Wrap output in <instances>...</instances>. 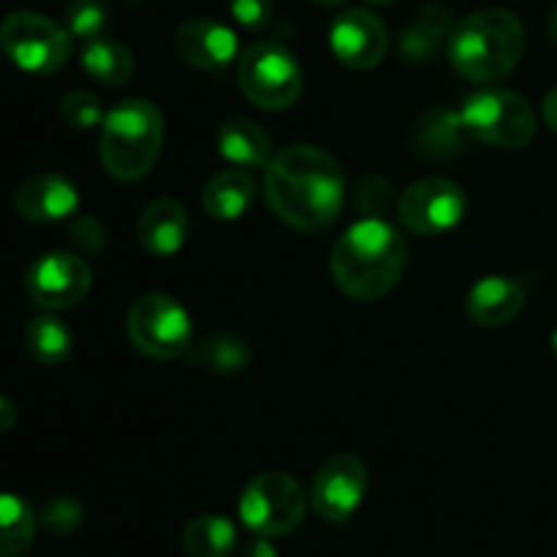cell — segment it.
<instances>
[{
    "label": "cell",
    "mask_w": 557,
    "mask_h": 557,
    "mask_svg": "<svg viewBox=\"0 0 557 557\" xmlns=\"http://www.w3.org/2000/svg\"><path fill=\"white\" fill-rule=\"evenodd\" d=\"M188 557H228L237 549V525L223 515H201L183 531Z\"/></svg>",
    "instance_id": "ffe728a7"
},
{
    "label": "cell",
    "mask_w": 557,
    "mask_h": 557,
    "mask_svg": "<svg viewBox=\"0 0 557 557\" xmlns=\"http://www.w3.org/2000/svg\"><path fill=\"white\" fill-rule=\"evenodd\" d=\"M71 243L79 245L82 250H98L103 245V228L92 218H79L71 226Z\"/></svg>",
    "instance_id": "d6a6232c"
},
{
    "label": "cell",
    "mask_w": 557,
    "mask_h": 557,
    "mask_svg": "<svg viewBox=\"0 0 557 557\" xmlns=\"http://www.w3.org/2000/svg\"><path fill=\"white\" fill-rule=\"evenodd\" d=\"M354 207L364 218H384L392 207V185L381 174H362L354 188Z\"/></svg>",
    "instance_id": "f1b7e54d"
},
{
    "label": "cell",
    "mask_w": 557,
    "mask_h": 557,
    "mask_svg": "<svg viewBox=\"0 0 557 557\" xmlns=\"http://www.w3.org/2000/svg\"><path fill=\"white\" fill-rule=\"evenodd\" d=\"M256 199V185L245 169H223L205 185L201 205L218 221H237Z\"/></svg>",
    "instance_id": "ac0fdd59"
},
{
    "label": "cell",
    "mask_w": 557,
    "mask_h": 557,
    "mask_svg": "<svg viewBox=\"0 0 557 557\" xmlns=\"http://www.w3.org/2000/svg\"><path fill=\"white\" fill-rule=\"evenodd\" d=\"M466 190L446 177H424L403 190L397 201V215L408 232L419 237L446 234L466 218Z\"/></svg>",
    "instance_id": "30bf717a"
},
{
    "label": "cell",
    "mask_w": 557,
    "mask_h": 557,
    "mask_svg": "<svg viewBox=\"0 0 557 557\" xmlns=\"http://www.w3.org/2000/svg\"><path fill=\"white\" fill-rule=\"evenodd\" d=\"M237 79L248 101L261 109H286L302 92V69L286 47L275 41H259L239 58Z\"/></svg>",
    "instance_id": "9c48e42d"
},
{
    "label": "cell",
    "mask_w": 557,
    "mask_h": 557,
    "mask_svg": "<svg viewBox=\"0 0 557 557\" xmlns=\"http://www.w3.org/2000/svg\"><path fill=\"white\" fill-rule=\"evenodd\" d=\"M228 5L245 30H264L275 14V0H228Z\"/></svg>",
    "instance_id": "4dcf8cb0"
},
{
    "label": "cell",
    "mask_w": 557,
    "mask_h": 557,
    "mask_svg": "<svg viewBox=\"0 0 557 557\" xmlns=\"http://www.w3.org/2000/svg\"><path fill=\"white\" fill-rule=\"evenodd\" d=\"M128 337L145 357L166 362L194 348V324L174 297L145 294L128 310Z\"/></svg>",
    "instance_id": "ba28073f"
},
{
    "label": "cell",
    "mask_w": 557,
    "mask_h": 557,
    "mask_svg": "<svg viewBox=\"0 0 557 557\" xmlns=\"http://www.w3.org/2000/svg\"><path fill=\"white\" fill-rule=\"evenodd\" d=\"M239 557H277V549H275V544L270 542V539L259 536L256 542H250L248 547L243 549V555H239Z\"/></svg>",
    "instance_id": "836d02e7"
},
{
    "label": "cell",
    "mask_w": 557,
    "mask_h": 557,
    "mask_svg": "<svg viewBox=\"0 0 557 557\" xmlns=\"http://www.w3.org/2000/svg\"><path fill=\"white\" fill-rule=\"evenodd\" d=\"M0 49L30 74H54L71 58V33L36 11H14L0 22Z\"/></svg>",
    "instance_id": "52a82bcc"
},
{
    "label": "cell",
    "mask_w": 557,
    "mask_h": 557,
    "mask_svg": "<svg viewBox=\"0 0 557 557\" xmlns=\"http://www.w3.org/2000/svg\"><path fill=\"white\" fill-rule=\"evenodd\" d=\"M188 354L190 362L221 375L243 373L250 364L248 343L237 335H212L201 341L196 348H190Z\"/></svg>",
    "instance_id": "cb8c5ba5"
},
{
    "label": "cell",
    "mask_w": 557,
    "mask_h": 557,
    "mask_svg": "<svg viewBox=\"0 0 557 557\" xmlns=\"http://www.w3.org/2000/svg\"><path fill=\"white\" fill-rule=\"evenodd\" d=\"M468 131L462 125L460 112L451 109H435L419 123L417 147L430 158H451L466 147Z\"/></svg>",
    "instance_id": "44dd1931"
},
{
    "label": "cell",
    "mask_w": 557,
    "mask_h": 557,
    "mask_svg": "<svg viewBox=\"0 0 557 557\" xmlns=\"http://www.w3.org/2000/svg\"><path fill=\"white\" fill-rule=\"evenodd\" d=\"M305 493L286 471H264L250 479L239 495V520L264 539H281L297 531L305 520Z\"/></svg>",
    "instance_id": "5b68a950"
},
{
    "label": "cell",
    "mask_w": 557,
    "mask_h": 557,
    "mask_svg": "<svg viewBox=\"0 0 557 557\" xmlns=\"http://www.w3.org/2000/svg\"><path fill=\"white\" fill-rule=\"evenodd\" d=\"M101 163L112 177L139 180L156 166L163 147V117L156 103L128 98L101 123Z\"/></svg>",
    "instance_id": "277c9868"
},
{
    "label": "cell",
    "mask_w": 557,
    "mask_h": 557,
    "mask_svg": "<svg viewBox=\"0 0 557 557\" xmlns=\"http://www.w3.org/2000/svg\"><path fill=\"white\" fill-rule=\"evenodd\" d=\"M313 3H319V5H341L343 0H313Z\"/></svg>",
    "instance_id": "74e56055"
},
{
    "label": "cell",
    "mask_w": 557,
    "mask_h": 557,
    "mask_svg": "<svg viewBox=\"0 0 557 557\" xmlns=\"http://www.w3.org/2000/svg\"><path fill=\"white\" fill-rule=\"evenodd\" d=\"M468 136L484 145L517 150L536 134V114L531 103L511 90H482L460 109Z\"/></svg>",
    "instance_id": "8992f818"
},
{
    "label": "cell",
    "mask_w": 557,
    "mask_h": 557,
    "mask_svg": "<svg viewBox=\"0 0 557 557\" xmlns=\"http://www.w3.org/2000/svg\"><path fill=\"white\" fill-rule=\"evenodd\" d=\"M441 44L444 41H441L435 33H430L422 22H413L411 27L403 30L400 54L403 60H408V63H424V60H430L435 52H438Z\"/></svg>",
    "instance_id": "f546056e"
},
{
    "label": "cell",
    "mask_w": 557,
    "mask_h": 557,
    "mask_svg": "<svg viewBox=\"0 0 557 557\" xmlns=\"http://www.w3.org/2000/svg\"><path fill=\"white\" fill-rule=\"evenodd\" d=\"M134 3H141V0H134Z\"/></svg>",
    "instance_id": "60d3db41"
},
{
    "label": "cell",
    "mask_w": 557,
    "mask_h": 557,
    "mask_svg": "<svg viewBox=\"0 0 557 557\" xmlns=\"http://www.w3.org/2000/svg\"><path fill=\"white\" fill-rule=\"evenodd\" d=\"M38 517L20 495L0 493V557H20L36 539Z\"/></svg>",
    "instance_id": "7402d4cb"
},
{
    "label": "cell",
    "mask_w": 557,
    "mask_h": 557,
    "mask_svg": "<svg viewBox=\"0 0 557 557\" xmlns=\"http://www.w3.org/2000/svg\"><path fill=\"white\" fill-rule=\"evenodd\" d=\"M218 150L239 169H256L272 161L270 136L250 120H228L218 131Z\"/></svg>",
    "instance_id": "d6986e66"
},
{
    "label": "cell",
    "mask_w": 557,
    "mask_h": 557,
    "mask_svg": "<svg viewBox=\"0 0 557 557\" xmlns=\"http://www.w3.org/2000/svg\"><path fill=\"white\" fill-rule=\"evenodd\" d=\"M542 112H544V123H547L549 128H553L557 134V87H555V90L547 92Z\"/></svg>",
    "instance_id": "d590c367"
},
{
    "label": "cell",
    "mask_w": 557,
    "mask_h": 557,
    "mask_svg": "<svg viewBox=\"0 0 557 557\" xmlns=\"http://www.w3.org/2000/svg\"><path fill=\"white\" fill-rule=\"evenodd\" d=\"M188 239V212L174 199H156L139 218L141 248L158 259L177 253Z\"/></svg>",
    "instance_id": "e0dca14e"
},
{
    "label": "cell",
    "mask_w": 557,
    "mask_h": 557,
    "mask_svg": "<svg viewBox=\"0 0 557 557\" xmlns=\"http://www.w3.org/2000/svg\"><path fill=\"white\" fill-rule=\"evenodd\" d=\"M60 117L71 125V128H96L107 117V109H103L101 98L92 96L87 90H74L60 101Z\"/></svg>",
    "instance_id": "83f0119b"
},
{
    "label": "cell",
    "mask_w": 557,
    "mask_h": 557,
    "mask_svg": "<svg viewBox=\"0 0 557 557\" xmlns=\"http://www.w3.org/2000/svg\"><path fill=\"white\" fill-rule=\"evenodd\" d=\"M370 3H395V0H370Z\"/></svg>",
    "instance_id": "ab89813d"
},
{
    "label": "cell",
    "mask_w": 557,
    "mask_h": 557,
    "mask_svg": "<svg viewBox=\"0 0 557 557\" xmlns=\"http://www.w3.org/2000/svg\"><path fill=\"white\" fill-rule=\"evenodd\" d=\"M553 351H555V357H557V330L553 332Z\"/></svg>",
    "instance_id": "f35d334b"
},
{
    "label": "cell",
    "mask_w": 557,
    "mask_h": 557,
    "mask_svg": "<svg viewBox=\"0 0 557 557\" xmlns=\"http://www.w3.org/2000/svg\"><path fill=\"white\" fill-rule=\"evenodd\" d=\"M368 495V468L351 451L332 455L313 479L315 515L326 522H348Z\"/></svg>",
    "instance_id": "7c38bea8"
},
{
    "label": "cell",
    "mask_w": 557,
    "mask_h": 557,
    "mask_svg": "<svg viewBox=\"0 0 557 557\" xmlns=\"http://www.w3.org/2000/svg\"><path fill=\"white\" fill-rule=\"evenodd\" d=\"M82 69L101 85H123L134 76V54L123 44L96 38L82 49Z\"/></svg>",
    "instance_id": "603a6c76"
},
{
    "label": "cell",
    "mask_w": 557,
    "mask_h": 557,
    "mask_svg": "<svg viewBox=\"0 0 557 557\" xmlns=\"http://www.w3.org/2000/svg\"><path fill=\"white\" fill-rule=\"evenodd\" d=\"M417 22H422L424 27H428L430 33H435V36L441 38V41H449V36H451V30H455V16H451V11L446 9V5H441V3H430V5H424L422 11H419V20Z\"/></svg>",
    "instance_id": "1f68e13d"
},
{
    "label": "cell",
    "mask_w": 557,
    "mask_h": 557,
    "mask_svg": "<svg viewBox=\"0 0 557 557\" xmlns=\"http://www.w3.org/2000/svg\"><path fill=\"white\" fill-rule=\"evenodd\" d=\"M330 47L343 65L354 71H368L384 60L389 36L379 16L364 9H351L337 16L332 25Z\"/></svg>",
    "instance_id": "4fadbf2b"
},
{
    "label": "cell",
    "mask_w": 557,
    "mask_h": 557,
    "mask_svg": "<svg viewBox=\"0 0 557 557\" xmlns=\"http://www.w3.org/2000/svg\"><path fill=\"white\" fill-rule=\"evenodd\" d=\"M174 49L188 65L201 71H221L237 58V33L215 20L185 22L174 36Z\"/></svg>",
    "instance_id": "5bb4252c"
},
{
    "label": "cell",
    "mask_w": 557,
    "mask_h": 557,
    "mask_svg": "<svg viewBox=\"0 0 557 557\" xmlns=\"http://www.w3.org/2000/svg\"><path fill=\"white\" fill-rule=\"evenodd\" d=\"M525 52V27L511 11L484 9L466 16L449 36L451 69L468 82H493L509 74Z\"/></svg>",
    "instance_id": "3957f363"
},
{
    "label": "cell",
    "mask_w": 557,
    "mask_h": 557,
    "mask_svg": "<svg viewBox=\"0 0 557 557\" xmlns=\"http://www.w3.org/2000/svg\"><path fill=\"white\" fill-rule=\"evenodd\" d=\"M16 424V408L9 397L0 395V433H9Z\"/></svg>",
    "instance_id": "e575fe53"
},
{
    "label": "cell",
    "mask_w": 557,
    "mask_h": 557,
    "mask_svg": "<svg viewBox=\"0 0 557 557\" xmlns=\"http://www.w3.org/2000/svg\"><path fill=\"white\" fill-rule=\"evenodd\" d=\"M525 308V288L509 275H487L468 292V319L479 326L509 324Z\"/></svg>",
    "instance_id": "2e32d148"
},
{
    "label": "cell",
    "mask_w": 557,
    "mask_h": 557,
    "mask_svg": "<svg viewBox=\"0 0 557 557\" xmlns=\"http://www.w3.org/2000/svg\"><path fill=\"white\" fill-rule=\"evenodd\" d=\"M549 38L557 44V5H555L553 16H549Z\"/></svg>",
    "instance_id": "8d00e7d4"
},
{
    "label": "cell",
    "mask_w": 557,
    "mask_h": 557,
    "mask_svg": "<svg viewBox=\"0 0 557 557\" xmlns=\"http://www.w3.org/2000/svg\"><path fill=\"white\" fill-rule=\"evenodd\" d=\"M79 207V190L60 174H36L25 180L14 194V210L30 223H52L74 215Z\"/></svg>",
    "instance_id": "9a60e30c"
},
{
    "label": "cell",
    "mask_w": 557,
    "mask_h": 557,
    "mask_svg": "<svg viewBox=\"0 0 557 557\" xmlns=\"http://www.w3.org/2000/svg\"><path fill=\"white\" fill-rule=\"evenodd\" d=\"M264 194L275 215L288 226L321 232L341 215L346 180L330 152L313 145H292L267 163Z\"/></svg>",
    "instance_id": "6da1fadb"
},
{
    "label": "cell",
    "mask_w": 557,
    "mask_h": 557,
    "mask_svg": "<svg viewBox=\"0 0 557 557\" xmlns=\"http://www.w3.org/2000/svg\"><path fill=\"white\" fill-rule=\"evenodd\" d=\"M406 237L384 218H362L332 248V277L348 297L373 302L389 294L406 270Z\"/></svg>",
    "instance_id": "7a4b0ae2"
},
{
    "label": "cell",
    "mask_w": 557,
    "mask_h": 557,
    "mask_svg": "<svg viewBox=\"0 0 557 557\" xmlns=\"http://www.w3.org/2000/svg\"><path fill=\"white\" fill-rule=\"evenodd\" d=\"M90 283L92 272L87 261L76 253H63V250H54V253L33 261L25 277L27 294L44 310L74 308L87 297Z\"/></svg>",
    "instance_id": "8fae6325"
},
{
    "label": "cell",
    "mask_w": 557,
    "mask_h": 557,
    "mask_svg": "<svg viewBox=\"0 0 557 557\" xmlns=\"http://www.w3.org/2000/svg\"><path fill=\"white\" fill-rule=\"evenodd\" d=\"M109 9L103 0H71L65 5V30L82 41H96L107 27Z\"/></svg>",
    "instance_id": "484cf974"
},
{
    "label": "cell",
    "mask_w": 557,
    "mask_h": 557,
    "mask_svg": "<svg viewBox=\"0 0 557 557\" xmlns=\"http://www.w3.org/2000/svg\"><path fill=\"white\" fill-rule=\"evenodd\" d=\"M38 522L47 533L52 536H71L82 528L85 522V509H82L79 500L69 498V495H58V498L47 500L38 515Z\"/></svg>",
    "instance_id": "4316f807"
},
{
    "label": "cell",
    "mask_w": 557,
    "mask_h": 557,
    "mask_svg": "<svg viewBox=\"0 0 557 557\" xmlns=\"http://www.w3.org/2000/svg\"><path fill=\"white\" fill-rule=\"evenodd\" d=\"M27 348H30L33 359L41 364H63L71 357V346H74V337L71 330L54 315H36V319L27 324Z\"/></svg>",
    "instance_id": "d4e9b609"
}]
</instances>
